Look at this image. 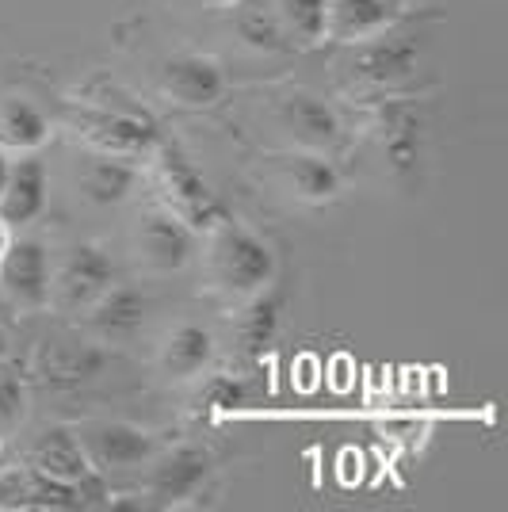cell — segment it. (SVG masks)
I'll list each match as a JSON object with an SVG mask.
<instances>
[{
	"mask_svg": "<svg viewBox=\"0 0 508 512\" xmlns=\"http://www.w3.org/2000/svg\"><path fill=\"white\" fill-rule=\"evenodd\" d=\"M207 279L226 302H245L276 279V253L230 214L207 230Z\"/></svg>",
	"mask_w": 508,
	"mask_h": 512,
	"instance_id": "cell-1",
	"label": "cell"
},
{
	"mask_svg": "<svg viewBox=\"0 0 508 512\" xmlns=\"http://www.w3.org/2000/svg\"><path fill=\"white\" fill-rule=\"evenodd\" d=\"M421 65V43L417 35H390V27L348 43V58H344V77L348 85L360 92H394L398 85H405L409 77H417Z\"/></svg>",
	"mask_w": 508,
	"mask_h": 512,
	"instance_id": "cell-2",
	"label": "cell"
},
{
	"mask_svg": "<svg viewBox=\"0 0 508 512\" xmlns=\"http://www.w3.org/2000/svg\"><path fill=\"white\" fill-rule=\"evenodd\" d=\"M73 130L92 150L115 157H149L157 150V123L130 104H88L73 111Z\"/></svg>",
	"mask_w": 508,
	"mask_h": 512,
	"instance_id": "cell-3",
	"label": "cell"
},
{
	"mask_svg": "<svg viewBox=\"0 0 508 512\" xmlns=\"http://www.w3.org/2000/svg\"><path fill=\"white\" fill-rule=\"evenodd\" d=\"M153 180L161 192V207H169L176 218H184L191 230H211L218 218H226L222 199L214 195V188L203 180V172L191 165L176 146L153 150Z\"/></svg>",
	"mask_w": 508,
	"mask_h": 512,
	"instance_id": "cell-4",
	"label": "cell"
},
{
	"mask_svg": "<svg viewBox=\"0 0 508 512\" xmlns=\"http://www.w3.org/2000/svg\"><path fill=\"white\" fill-rule=\"evenodd\" d=\"M115 283V264L104 245L81 241L65 249L58 272H50V302L65 314H81Z\"/></svg>",
	"mask_w": 508,
	"mask_h": 512,
	"instance_id": "cell-5",
	"label": "cell"
},
{
	"mask_svg": "<svg viewBox=\"0 0 508 512\" xmlns=\"http://www.w3.org/2000/svg\"><path fill=\"white\" fill-rule=\"evenodd\" d=\"M50 253L35 237H8L0 253V295L23 314L50 306Z\"/></svg>",
	"mask_w": 508,
	"mask_h": 512,
	"instance_id": "cell-6",
	"label": "cell"
},
{
	"mask_svg": "<svg viewBox=\"0 0 508 512\" xmlns=\"http://www.w3.org/2000/svg\"><path fill=\"white\" fill-rule=\"evenodd\" d=\"M92 497H107L100 478L92 486H77L50 478L31 463L0 470V509H85Z\"/></svg>",
	"mask_w": 508,
	"mask_h": 512,
	"instance_id": "cell-7",
	"label": "cell"
},
{
	"mask_svg": "<svg viewBox=\"0 0 508 512\" xmlns=\"http://www.w3.org/2000/svg\"><path fill=\"white\" fill-rule=\"evenodd\" d=\"M134 253H138V260L146 264L149 272L172 276V272H180V268L191 264V256H195V230L184 218H176L169 207L153 203L138 218Z\"/></svg>",
	"mask_w": 508,
	"mask_h": 512,
	"instance_id": "cell-8",
	"label": "cell"
},
{
	"mask_svg": "<svg viewBox=\"0 0 508 512\" xmlns=\"http://www.w3.org/2000/svg\"><path fill=\"white\" fill-rule=\"evenodd\" d=\"M149 482L146 493L157 509H172V505H188L191 497H199L203 486L211 482L214 459L211 451H203L199 444H180V448L153 455L146 463Z\"/></svg>",
	"mask_w": 508,
	"mask_h": 512,
	"instance_id": "cell-9",
	"label": "cell"
},
{
	"mask_svg": "<svg viewBox=\"0 0 508 512\" xmlns=\"http://www.w3.org/2000/svg\"><path fill=\"white\" fill-rule=\"evenodd\" d=\"M77 436H81L88 463L96 474H127V470L146 467L157 455L153 436L130 421H96Z\"/></svg>",
	"mask_w": 508,
	"mask_h": 512,
	"instance_id": "cell-10",
	"label": "cell"
},
{
	"mask_svg": "<svg viewBox=\"0 0 508 512\" xmlns=\"http://www.w3.org/2000/svg\"><path fill=\"white\" fill-rule=\"evenodd\" d=\"M157 85L180 107H214L226 96V73L207 54H172L157 69Z\"/></svg>",
	"mask_w": 508,
	"mask_h": 512,
	"instance_id": "cell-11",
	"label": "cell"
},
{
	"mask_svg": "<svg viewBox=\"0 0 508 512\" xmlns=\"http://www.w3.org/2000/svg\"><path fill=\"white\" fill-rule=\"evenodd\" d=\"M276 119L302 150H321V153L333 150L340 142V134H344L333 104H325L321 96L306 92V88H295V92H283L279 96Z\"/></svg>",
	"mask_w": 508,
	"mask_h": 512,
	"instance_id": "cell-12",
	"label": "cell"
},
{
	"mask_svg": "<svg viewBox=\"0 0 508 512\" xmlns=\"http://www.w3.org/2000/svg\"><path fill=\"white\" fill-rule=\"evenodd\" d=\"M371 134H375V146H379L390 176L413 180L417 165H421V142H424L417 111L405 104L382 107L379 115H375V123H371Z\"/></svg>",
	"mask_w": 508,
	"mask_h": 512,
	"instance_id": "cell-13",
	"label": "cell"
},
{
	"mask_svg": "<svg viewBox=\"0 0 508 512\" xmlns=\"http://www.w3.org/2000/svg\"><path fill=\"white\" fill-rule=\"evenodd\" d=\"M46 195H50L46 165L35 153H23L20 161H12L8 184H4V195H0V222L8 230L31 226L46 211Z\"/></svg>",
	"mask_w": 508,
	"mask_h": 512,
	"instance_id": "cell-14",
	"label": "cell"
},
{
	"mask_svg": "<svg viewBox=\"0 0 508 512\" xmlns=\"http://www.w3.org/2000/svg\"><path fill=\"white\" fill-rule=\"evenodd\" d=\"M283 306H287V295L283 287H276V279L241 302V310L233 314V337L245 356H264L272 348L283 325Z\"/></svg>",
	"mask_w": 508,
	"mask_h": 512,
	"instance_id": "cell-15",
	"label": "cell"
},
{
	"mask_svg": "<svg viewBox=\"0 0 508 512\" xmlns=\"http://www.w3.org/2000/svg\"><path fill=\"white\" fill-rule=\"evenodd\" d=\"M85 314H88V329L100 341H130L146 325L149 299L138 287H130V283H111Z\"/></svg>",
	"mask_w": 508,
	"mask_h": 512,
	"instance_id": "cell-16",
	"label": "cell"
},
{
	"mask_svg": "<svg viewBox=\"0 0 508 512\" xmlns=\"http://www.w3.org/2000/svg\"><path fill=\"white\" fill-rule=\"evenodd\" d=\"M31 467H39L50 478H62V482H77V486H92L100 478L88 463L81 436L65 425H50L39 432V440L31 448Z\"/></svg>",
	"mask_w": 508,
	"mask_h": 512,
	"instance_id": "cell-17",
	"label": "cell"
},
{
	"mask_svg": "<svg viewBox=\"0 0 508 512\" xmlns=\"http://www.w3.org/2000/svg\"><path fill=\"white\" fill-rule=\"evenodd\" d=\"M276 176L302 203H329L340 192V172L321 150H291L276 157Z\"/></svg>",
	"mask_w": 508,
	"mask_h": 512,
	"instance_id": "cell-18",
	"label": "cell"
},
{
	"mask_svg": "<svg viewBox=\"0 0 508 512\" xmlns=\"http://www.w3.org/2000/svg\"><path fill=\"white\" fill-rule=\"evenodd\" d=\"M134 180H138V169H134L130 157H115V153H100V150L88 153L85 165L77 169V188L96 207L123 203L134 192Z\"/></svg>",
	"mask_w": 508,
	"mask_h": 512,
	"instance_id": "cell-19",
	"label": "cell"
},
{
	"mask_svg": "<svg viewBox=\"0 0 508 512\" xmlns=\"http://www.w3.org/2000/svg\"><path fill=\"white\" fill-rule=\"evenodd\" d=\"M211 363H214L211 329H203V325H195V321L176 325L169 337L161 341V371H165L169 379H176V383L207 375Z\"/></svg>",
	"mask_w": 508,
	"mask_h": 512,
	"instance_id": "cell-20",
	"label": "cell"
},
{
	"mask_svg": "<svg viewBox=\"0 0 508 512\" xmlns=\"http://www.w3.org/2000/svg\"><path fill=\"white\" fill-rule=\"evenodd\" d=\"M402 12L390 0H329V39L333 43H360L386 27H394Z\"/></svg>",
	"mask_w": 508,
	"mask_h": 512,
	"instance_id": "cell-21",
	"label": "cell"
},
{
	"mask_svg": "<svg viewBox=\"0 0 508 512\" xmlns=\"http://www.w3.org/2000/svg\"><path fill=\"white\" fill-rule=\"evenodd\" d=\"M46 138H50V119L43 115V107L23 96L0 100V150L35 153Z\"/></svg>",
	"mask_w": 508,
	"mask_h": 512,
	"instance_id": "cell-22",
	"label": "cell"
},
{
	"mask_svg": "<svg viewBox=\"0 0 508 512\" xmlns=\"http://www.w3.org/2000/svg\"><path fill=\"white\" fill-rule=\"evenodd\" d=\"M104 363V348H96V344H50L43 356V375L54 386L73 390V386H85L92 379H100Z\"/></svg>",
	"mask_w": 508,
	"mask_h": 512,
	"instance_id": "cell-23",
	"label": "cell"
},
{
	"mask_svg": "<svg viewBox=\"0 0 508 512\" xmlns=\"http://www.w3.org/2000/svg\"><path fill=\"white\" fill-rule=\"evenodd\" d=\"M291 46H318L329 39V0H268Z\"/></svg>",
	"mask_w": 508,
	"mask_h": 512,
	"instance_id": "cell-24",
	"label": "cell"
},
{
	"mask_svg": "<svg viewBox=\"0 0 508 512\" xmlns=\"http://www.w3.org/2000/svg\"><path fill=\"white\" fill-rule=\"evenodd\" d=\"M233 31H237V39L245 46H253V50H287V35H283V27H279L276 12H272V4H264V0H233Z\"/></svg>",
	"mask_w": 508,
	"mask_h": 512,
	"instance_id": "cell-25",
	"label": "cell"
},
{
	"mask_svg": "<svg viewBox=\"0 0 508 512\" xmlns=\"http://www.w3.org/2000/svg\"><path fill=\"white\" fill-rule=\"evenodd\" d=\"M249 383L237 379V375H211L207 383L199 386L195 394V406L203 417H214V413H233V409H245L249 406Z\"/></svg>",
	"mask_w": 508,
	"mask_h": 512,
	"instance_id": "cell-26",
	"label": "cell"
},
{
	"mask_svg": "<svg viewBox=\"0 0 508 512\" xmlns=\"http://www.w3.org/2000/svg\"><path fill=\"white\" fill-rule=\"evenodd\" d=\"M23 409H27V383L16 367H4L0 360V436L20 425Z\"/></svg>",
	"mask_w": 508,
	"mask_h": 512,
	"instance_id": "cell-27",
	"label": "cell"
},
{
	"mask_svg": "<svg viewBox=\"0 0 508 512\" xmlns=\"http://www.w3.org/2000/svg\"><path fill=\"white\" fill-rule=\"evenodd\" d=\"M8 172H12V161H8V153L0 150V195H4V184H8Z\"/></svg>",
	"mask_w": 508,
	"mask_h": 512,
	"instance_id": "cell-28",
	"label": "cell"
},
{
	"mask_svg": "<svg viewBox=\"0 0 508 512\" xmlns=\"http://www.w3.org/2000/svg\"><path fill=\"white\" fill-rule=\"evenodd\" d=\"M8 237H12V230H8L4 222H0V253H4V245H8Z\"/></svg>",
	"mask_w": 508,
	"mask_h": 512,
	"instance_id": "cell-29",
	"label": "cell"
},
{
	"mask_svg": "<svg viewBox=\"0 0 508 512\" xmlns=\"http://www.w3.org/2000/svg\"><path fill=\"white\" fill-rule=\"evenodd\" d=\"M4 356H8V333L0 329V360H4Z\"/></svg>",
	"mask_w": 508,
	"mask_h": 512,
	"instance_id": "cell-30",
	"label": "cell"
},
{
	"mask_svg": "<svg viewBox=\"0 0 508 512\" xmlns=\"http://www.w3.org/2000/svg\"><path fill=\"white\" fill-rule=\"evenodd\" d=\"M390 4H394V8H398V12H405V8H409V4H413V0H390Z\"/></svg>",
	"mask_w": 508,
	"mask_h": 512,
	"instance_id": "cell-31",
	"label": "cell"
},
{
	"mask_svg": "<svg viewBox=\"0 0 508 512\" xmlns=\"http://www.w3.org/2000/svg\"><path fill=\"white\" fill-rule=\"evenodd\" d=\"M207 4H218V8H230L233 0H207Z\"/></svg>",
	"mask_w": 508,
	"mask_h": 512,
	"instance_id": "cell-32",
	"label": "cell"
}]
</instances>
